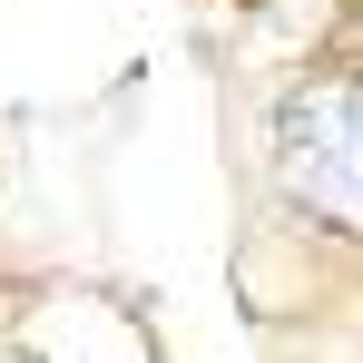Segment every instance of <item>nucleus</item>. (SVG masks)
Returning <instances> with one entry per match:
<instances>
[{
	"label": "nucleus",
	"instance_id": "f257e3e1",
	"mask_svg": "<svg viewBox=\"0 0 363 363\" xmlns=\"http://www.w3.org/2000/svg\"><path fill=\"white\" fill-rule=\"evenodd\" d=\"M275 167L295 206L363 236V79H314L275 108Z\"/></svg>",
	"mask_w": 363,
	"mask_h": 363
}]
</instances>
